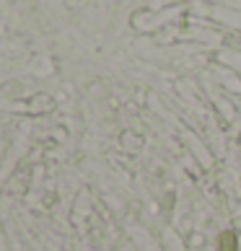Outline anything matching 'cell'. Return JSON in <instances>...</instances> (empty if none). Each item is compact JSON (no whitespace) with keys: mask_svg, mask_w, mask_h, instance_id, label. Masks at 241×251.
<instances>
[{"mask_svg":"<svg viewBox=\"0 0 241 251\" xmlns=\"http://www.w3.org/2000/svg\"><path fill=\"white\" fill-rule=\"evenodd\" d=\"M218 249L220 251H236L239 249V238L234 230H223V233L218 236Z\"/></svg>","mask_w":241,"mask_h":251,"instance_id":"1","label":"cell"}]
</instances>
